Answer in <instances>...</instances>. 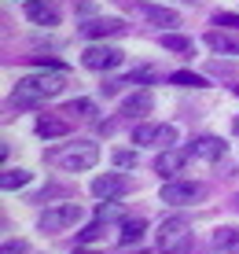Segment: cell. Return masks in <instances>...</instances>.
I'll return each mask as SVG.
<instances>
[{"label":"cell","instance_id":"7","mask_svg":"<svg viewBox=\"0 0 239 254\" xmlns=\"http://www.w3.org/2000/svg\"><path fill=\"white\" fill-rule=\"evenodd\" d=\"M132 191V181L129 177H121V173H107V177H96L92 181V195H100V199H121V195H129Z\"/></svg>","mask_w":239,"mask_h":254},{"label":"cell","instance_id":"5","mask_svg":"<svg viewBox=\"0 0 239 254\" xmlns=\"http://www.w3.org/2000/svg\"><path fill=\"white\" fill-rule=\"evenodd\" d=\"M202 195H206V188L191 185V181H166L162 185V203H170V206H191Z\"/></svg>","mask_w":239,"mask_h":254},{"label":"cell","instance_id":"13","mask_svg":"<svg viewBox=\"0 0 239 254\" xmlns=\"http://www.w3.org/2000/svg\"><path fill=\"white\" fill-rule=\"evenodd\" d=\"M132 15H140V19H147L155 26H177V22H180L177 11H170V7H155V4H132Z\"/></svg>","mask_w":239,"mask_h":254},{"label":"cell","instance_id":"8","mask_svg":"<svg viewBox=\"0 0 239 254\" xmlns=\"http://www.w3.org/2000/svg\"><path fill=\"white\" fill-rule=\"evenodd\" d=\"M136 144H151V147H173L177 144V129L173 126H136L132 129Z\"/></svg>","mask_w":239,"mask_h":254},{"label":"cell","instance_id":"15","mask_svg":"<svg viewBox=\"0 0 239 254\" xmlns=\"http://www.w3.org/2000/svg\"><path fill=\"white\" fill-rule=\"evenodd\" d=\"M121 30H125L121 19H96V22L81 26V37H114V33H121Z\"/></svg>","mask_w":239,"mask_h":254},{"label":"cell","instance_id":"9","mask_svg":"<svg viewBox=\"0 0 239 254\" xmlns=\"http://www.w3.org/2000/svg\"><path fill=\"white\" fill-rule=\"evenodd\" d=\"M151 107H155V96L147 92V89H140V92H132L129 100H121L118 115H125V118H144V115H151Z\"/></svg>","mask_w":239,"mask_h":254},{"label":"cell","instance_id":"12","mask_svg":"<svg viewBox=\"0 0 239 254\" xmlns=\"http://www.w3.org/2000/svg\"><path fill=\"white\" fill-rule=\"evenodd\" d=\"M188 159H191L188 151H173V147H166V151L155 159V173H162V177H177Z\"/></svg>","mask_w":239,"mask_h":254},{"label":"cell","instance_id":"26","mask_svg":"<svg viewBox=\"0 0 239 254\" xmlns=\"http://www.w3.org/2000/svg\"><path fill=\"white\" fill-rule=\"evenodd\" d=\"M4 254H26V243L22 240H7L4 243Z\"/></svg>","mask_w":239,"mask_h":254},{"label":"cell","instance_id":"6","mask_svg":"<svg viewBox=\"0 0 239 254\" xmlns=\"http://www.w3.org/2000/svg\"><path fill=\"white\" fill-rule=\"evenodd\" d=\"M81 63L88 70H114V66H121V52L111 45H88L81 52Z\"/></svg>","mask_w":239,"mask_h":254},{"label":"cell","instance_id":"1","mask_svg":"<svg viewBox=\"0 0 239 254\" xmlns=\"http://www.w3.org/2000/svg\"><path fill=\"white\" fill-rule=\"evenodd\" d=\"M66 89V77L59 74H30V77H22L19 85H15V92H11V111H30V107H37V103L44 100H52V96H59Z\"/></svg>","mask_w":239,"mask_h":254},{"label":"cell","instance_id":"17","mask_svg":"<svg viewBox=\"0 0 239 254\" xmlns=\"http://www.w3.org/2000/svg\"><path fill=\"white\" fill-rule=\"evenodd\" d=\"M214 247L225 251V254H239V229H232V225H221V229L214 232Z\"/></svg>","mask_w":239,"mask_h":254},{"label":"cell","instance_id":"28","mask_svg":"<svg viewBox=\"0 0 239 254\" xmlns=\"http://www.w3.org/2000/svg\"><path fill=\"white\" fill-rule=\"evenodd\" d=\"M232 129H236V136H239V115H236V126H232Z\"/></svg>","mask_w":239,"mask_h":254},{"label":"cell","instance_id":"21","mask_svg":"<svg viewBox=\"0 0 239 254\" xmlns=\"http://www.w3.org/2000/svg\"><path fill=\"white\" fill-rule=\"evenodd\" d=\"M103 229H107V217H96V221L88 225V229H85L81 236H77V243H96V240L103 236Z\"/></svg>","mask_w":239,"mask_h":254},{"label":"cell","instance_id":"23","mask_svg":"<svg viewBox=\"0 0 239 254\" xmlns=\"http://www.w3.org/2000/svg\"><path fill=\"white\" fill-rule=\"evenodd\" d=\"M92 100H70L66 107H63V115H92Z\"/></svg>","mask_w":239,"mask_h":254},{"label":"cell","instance_id":"4","mask_svg":"<svg viewBox=\"0 0 239 254\" xmlns=\"http://www.w3.org/2000/svg\"><path fill=\"white\" fill-rule=\"evenodd\" d=\"M77 221H81V206L77 203L52 206V210H44V214L37 217L41 232H63V229H70V225H77Z\"/></svg>","mask_w":239,"mask_h":254},{"label":"cell","instance_id":"2","mask_svg":"<svg viewBox=\"0 0 239 254\" xmlns=\"http://www.w3.org/2000/svg\"><path fill=\"white\" fill-rule=\"evenodd\" d=\"M48 162L59 166V170L81 173V170H92V166L100 162V147L88 144V140H77V144H66V147H56V151H48Z\"/></svg>","mask_w":239,"mask_h":254},{"label":"cell","instance_id":"18","mask_svg":"<svg viewBox=\"0 0 239 254\" xmlns=\"http://www.w3.org/2000/svg\"><path fill=\"white\" fill-rule=\"evenodd\" d=\"M22 185H30V170H4V177H0V188L4 191H15V188H22Z\"/></svg>","mask_w":239,"mask_h":254},{"label":"cell","instance_id":"20","mask_svg":"<svg viewBox=\"0 0 239 254\" xmlns=\"http://www.w3.org/2000/svg\"><path fill=\"white\" fill-rule=\"evenodd\" d=\"M170 85H180V89H202L206 77L191 74V70H177V74H170Z\"/></svg>","mask_w":239,"mask_h":254},{"label":"cell","instance_id":"16","mask_svg":"<svg viewBox=\"0 0 239 254\" xmlns=\"http://www.w3.org/2000/svg\"><path fill=\"white\" fill-rule=\"evenodd\" d=\"M66 133H70V122H66V118H52V115L37 118V136L56 140V136H66Z\"/></svg>","mask_w":239,"mask_h":254},{"label":"cell","instance_id":"25","mask_svg":"<svg viewBox=\"0 0 239 254\" xmlns=\"http://www.w3.org/2000/svg\"><path fill=\"white\" fill-rule=\"evenodd\" d=\"M114 162H118L121 170H129V166H136V155L132 151H114Z\"/></svg>","mask_w":239,"mask_h":254},{"label":"cell","instance_id":"29","mask_svg":"<svg viewBox=\"0 0 239 254\" xmlns=\"http://www.w3.org/2000/svg\"><path fill=\"white\" fill-rule=\"evenodd\" d=\"M180 4H195V0H180Z\"/></svg>","mask_w":239,"mask_h":254},{"label":"cell","instance_id":"14","mask_svg":"<svg viewBox=\"0 0 239 254\" xmlns=\"http://www.w3.org/2000/svg\"><path fill=\"white\" fill-rule=\"evenodd\" d=\"M206 45L214 52H221V56H239V33L214 30V33H206Z\"/></svg>","mask_w":239,"mask_h":254},{"label":"cell","instance_id":"22","mask_svg":"<svg viewBox=\"0 0 239 254\" xmlns=\"http://www.w3.org/2000/svg\"><path fill=\"white\" fill-rule=\"evenodd\" d=\"M162 48H170V52H191V41L180 37V33H162Z\"/></svg>","mask_w":239,"mask_h":254},{"label":"cell","instance_id":"27","mask_svg":"<svg viewBox=\"0 0 239 254\" xmlns=\"http://www.w3.org/2000/svg\"><path fill=\"white\" fill-rule=\"evenodd\" d=\"M48 195H66V188H44V191H37V203L48 199Z\"/></svg>","mask_w":239,"mask_h":254},{"label":"cell","instance_id":"10","mask_svg":"<svg viewBox=\"0 0 239 254\" xmlns=\"http://www.w3.org/2000/svg\"><path fill=\"white\" fill-rule=\"evenodd\" d=\"M188 155H191V159H206V162H217L221 155H225V140H217V136H199V140H191Z\"/></svg>","mask_w":239,"mask_h":254},{"label":"cell","instance_id":"3","mask_svg":"<svg viewBox=\"0 0 239 254\" xmlns=\"http://www.w3.org/2000/svg\"><path fill=\"white\" fill-rule=\"evenodd\" d=\"M188 247H191L188 217H166L158 225V251L162 254H188Z\"/></svg>","mask_w":239,"mask_h":254},{"label":"cell","instance_id":"30","mask_svg":"<svg viewBox=\"0 0 239 254\" xmlns=\"http://www.w3.org/2000/svg\"><path fill=\"white\" fill-rule=\"evenodd\" d=\"M77 254H92V251H77Z\"/></svg>","mask_w":239,"mask_h":254},{"label":"cell","instance_id":"31","mask_svg":"<svg viewBox=\"0 0 239 254\" xmlns=\"http://www.w3.org/2000/svg\"><path fill=\"white\" fill-rule=\"evenodd\" d=\"M236 210H239V195H236Z\"/></svg>","mask_w":239,"mask_h":254},{"label":"cell","instance_id":"11","mask_svg":"<svg viewBox=\"0 0 239 254\" xmlns=\"http://www.w3.org/2000/svg\"><path fill=\"white\" fill-rule=\"evenodd\" d=\"M26 19L30 22H41V26H59V11L48 4V0H26L22 4Z\"/></svg>","mask_w":239,"mask_h":254},{"label":"cell","instance_id":"19","mask_svg":"<svg viewBox=\"0 0 239 254\" xmlns=\"http://www.w3.org/2000/svg\"><path fill=\"white\" fill-rule=\"evenodd\" d=\"M144 229H147V225H144V217H129V221L121 225V243H125V247H129V243H140Z\"/></svg>","mask_w":239,"mask_h":254},{"label":"cell","instance_id":"24","mask_svg":"<svg viewBox=\"0 0 239 254\" xmlns=\"http://www.w3.org/2000/svg\"><path fill=\"white\" fill-rule=\"evenodd\" d=\"M214 26H232V30H239V15H228V11H217V15H214Z\"/></svg>","mask_w":239,"mask_h":254}]
</instances>
